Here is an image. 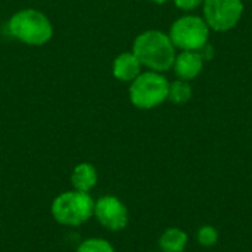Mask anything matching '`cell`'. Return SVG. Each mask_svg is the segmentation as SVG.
Segmentation results:
<instances>
[{
  "mask_svg": "<svg viewBox=\"0 0 252 252\" xmlns=\"http://www.w3.org/2000/svg\"><path fill=\"white\" fill-rule=\"evenodd\" d=\"M176 50L170 35L159 30H146L140 32L134 38L131 49L142 66L162 74L173 68L177 55Z\"/></svg>",
  "mask_w": 252,
  "mask_h": 252,
  "instance_id": "6da1fadb",
  "label": "cell"
},
{
  "mask_svg": "<svg viewBox=\"0 0 252 252\" xmlns=\"http://www.w3.org/2000/svg\"><path fill=\"white\" fill-rule=\"evenodd\" d=\"M9 34L28 46H43L53 37V25L47 15L37 9H21L7 22Z\"/></svg>",
  "mask_w": 252,
  "mask_h": 252,
  "instance_id": "7a4b0ae2",
  "label": "cell"
},
{
  "mask_svg": "<svg viewBox=\"0 0 252 252\" xmlns=\"http://www.w3.org/2000/svg\"><path fill=\"white\" fill-rule=\"evenodd\" d=\"M50 213L56 223L68 227H77L93 219L94 199L86 192L75 189L66 190L53 199Z\"/></svg>",
  "mask_w": 252,
  "mask_h": 252,
  "instance_id": "3957f363",
  "label": "cell"
},
{
  "mask_svg": "<svg viewBox=\"0 0 252 252\" xmlns=\"http://www.w3.org/2000/svg\"><path fill=\"white\" fill-rule=\"evenodd\" d=\"M170 81L162 72L142 71V74L130 83L128 97L137 109H154L168 100Z\"/></svg>",
  "mask_w": 252,
  "mask_h": 252,
  "instance_id": "277c9868",
  "label": "cell"
},
{
  "mask_svg": "<svg viewBox=\"0 0 252 252\" xmlns=\"http://www.w3.org/2000/svg\"><path fill=\"white\" fill-rule=\"evenodd\" d=\"M210 27L202 16L186 13L177 18L168 31V35L176 49L180 52H199L210 41Z\"/></svg>",
  "mask_w": 252,
  "mask_h": 252,
  "instance_id": "5b68a950",
  "label": "cell"
},
{
  "mask_svg": "<svg viewBox=\"0 0 252 252\" xmlns=\"http://www.w3.org/2000/svg\"><path fill=\"white\" fill-rule=\"evenodd\" d=\"M202 18L210 30L217 32H227L233 30L242 19L244 0H204Z\"/></svg>",
  "mask_w": 252,
  "mask_h": 252,
  "instance_id": "8992f818",
  "label": "cell"
},
{
  "mask_svg": "<svg viewBox=\"0 0 252 252\" xmlns=\"http://www.w3.org/2000/svg\"><path fill=\"white\" fill-rule=\"evenodd\" d=\"M93 217L99 221L100 226L111 232L124 230L130 219L126 204L114 195H105L94 201Z\"/></svg>",
  "mask_w": 252,
  "mask_h": 252,
  "instance_id": "52a82bcc",
  "label": "cell"
},
{
  "mask_svg": "<svg viewBox=\"0 0 252 252\" xmlns=\"http://www.w3.org/2000/svg\"><path fill=\"white\" fill-rule=\"evenodd\" d=\"M204 65H205V61L199 52L183 50L179 55H176L173 69H174L177 78L185 80V81H192L201 75Z\"/></svg>",
  "mask_w": 252,
  "mask_h": 252,
  "instance_id": "ba28073f",
  "label": "cell"
},
{
  "mask_svg": "<svg viewBox=\"0 0 252 252\" xmlns=\"http://www.w3.org/2000/svg\"><path fill=\"white\" fill-rule=\"evenodd\" d=\"M142 68L140 61L133 52H123L112 62V75L123 83H131L142 74Z\"/></svg>",
  "mask_w": 252,
  "mask_h": 252,
  "instance_id": "9c48e42d",
  "label": "cell"
},
{
  "mask_svg": "<svg viewBox=\"0 0 252 252\" xmlns=\"http://www.w3.org/2000/svg\"><path fill=\"white\" fill-rule=\"evenodd\" d=\"M72 189L90 193L97 185V170L90 162H80L71 171Z\"/></svg>",
  "mask_w": 252,
  "mask_h": 252,
  "instance_id": "30bf717a",
  "label": "cell"
},
{
  "mask_svg": "<svg viewBox=\"0 0 252 252\" xmlns=\"http://www.w3.org/2000/svg\"><path fill=\"white\" fill-rule=\"evenodd\" d=\"M189 236L179 227H168L159 236L158 247L161 252H183L188 247Z\"/></svg>",
  "mask_w": 252,
  "mask_h": 252,
  "instance_id": "8fae6325",
  "label": "cell"
},
{
  "mask_svg": "<svg viewBox=\"0 0 252 252\" xmlns=\"http://www.w3.org/2000/svg\"><path fill=\"white\" fill-rule=\"evenodd\" d=\"M193 90L189 81L177 78L176 81L170 83L168 87V100L174 105H185L192 99Z\"/></svg>",
  "mask_w": 252,
  "mask_h": 252,
  "instance_id": "7c38bea8",
  "label": "cell"
},
{
  "mask_svg": "<svg viewBox=\"0 0 252 252\" xmlns=\"http://www.w3.org/2000/svg\"><path fill=\"white\" fill-rule=\"evenodd\" d=\"M75 252H115V248L103 238H87L78 245Z\"/></svg>",
  "mask_w": 252,
  "mask_h": 252,
  "instance_id": "4fadbf2b",
  "label": "cell"
},
{
  "mask_svg": "<svg viewBox=\"0 0 252 252\" xmlns=\"http://www.w3.org/2000/svg\"><path fill=\"white\" fill-rule=\"evenodd\" d=\"M196 239H198V244L201 247L211 248L219 242V230L211 224L201 226L198 233H196Z\"/></svg>",
  "mask_w": 252,
  "mask_h": 252,
  "instance_id": "5bb4252c",
  "label": "cell"
},
{
  "mask_svg": "<svg viewBox=\"0 0 252 252\" xmlns=\"http://www.w3.org/2000/svg\"><path fill=\"white\" fill-rule=\"evenodd\" d=\"M204 0H173L174 6L183 12H193L195 9L202 6Z\"/></svg>",
  "mask_w": 252,
  "mask_h": 252,
  "instance_id": "9a60e30c",
  "label": "cell"
},
{
  "mask_svg": "<svg viewBox=\"0 0 252 252\" xmlns=\"http://www.w3.org/2000/svg\"><path fill=\"white\" fill-rule=\"evenodd\" d=\"M199 53H201V56L204 58V61L205 62H208V61H211L213 58H214V55H216V50H214V47L211 46V43L208 41L201 50H199Z\"/></svg>",
  "mask_w": 252,
  "mask_h": 252,
  "instance_id": "2e32d148",
  "label": "cell"
},
{
  "mask_svg": "<svg viewBox=\"0 0 252 252\" xmlns=\"http://www.w3.org/2000/svg\"><path fill=\"white\" fill-rule=\"evenodd\" d=\"M152 3H155V4H165L168 0H151Z\"/></svg>",
  "mask_w": 252,
  "mask_h": 252,
  "instance_id": "e0dca14e",
  "label": "cell"
},
{
  "mask_svg": "<svg viewBox=\"0 0 252 252\" xmlns=\"http://www.w3.org/2000/svg\"><path fill=\"white\" fill-rule=\"evenodd\" d=\"M159 252H161V251H159Z\"/></svg>",
  "mask_w": 252,
  "mask_h": 252,
  "instance_id": "ac0fdd59",
  "label": "cell"
}]
</instances>
